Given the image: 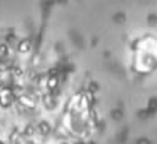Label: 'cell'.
<instances>
[{
  "label": "cell",
  "mask_w": 157,
  "mask_h": 144,
  "mask_svg": "<svg viewBox=\"0 0 157 144\" xmlns=\"http://www.w3.org/2000/svg\"><path fill=\"white\" fill-rule=\"evenodd\" d=\"M44 102H45V106H47L49 109H52L54 106H55V102H54V99L50 94H47V96H44Z\"/></svg>",
  "instance_id": "obj_6"
},
{
  "label": "cell",
  "mask_w": 157,
  "mask_h": 144,
  "mask_svg": "<svg viewBox=\"0 0 157 144\" xmlns=\"http://www.w3.org/2000/svg\"><path fill=\"white\" fill-rule=\"evenodd\" d=\"M57 86H59V79H57V77H50V79L47 81V87L50 89V91L57 89Z\"/></svg>",
  "instance_id": "obj_5"
},
{
  "label": "cell",
  "mask_w": 157,
  "mask_h": 144,
  "mask_svg": "<svg viewBox=\"0 0 157 144\" xmlns=\"http://www.w3.org/2000/svg\"><path fill=\"white\" fill-rule=\"evenodd\" d=\"M24 134H25L27 138H32V136L35 134V127H34L32 124H29V126H25V129H24Z\"/></svg>",
  "instance_id": "obj_7"
},
{
  "label": "cell",
  "mask_w": 157,
  "mask_h": 144,
  "mask_svg": "<svg viewBox=\"0 0 157 144\" xmlns=\"http://www.w3.org/2000/svg\"><path fill=\"white\" fill-rule=\"evenodd\" d=\"M37 129H39V132L42 134V136H47V134L52 131V127H50V124H49L47 121H40L39 126H37Z\"/></svg>",
  "instance_id": "obj_3"
},
{
  "label": "cell",
  "mask_w": 157,
  "mask_h": 144,
  "mask_svg": "<svg viewBox=\"0 0 157 144\" xmlns=\"http://www.w3.org/2000/svg\"><path fill=\"white\" fill-rule=\"evenodd\" d=\"M9 55V45L7 44H0V59H5Z\"/></svg>",
  "instance_id": "obj_8"
},
{
  "label": "cell",
  "mask_w": 157,
  "mask_h": 144,
  "mask_svg": "<svg viewBox=\"0 0 157 144\" xmlns=\"http://www.w3.org/2000/svg\"><path fill=\"white\" fill-rule=\"evenodd\" d=\"M12 101H14V94H12V91H9V89H0V104L2 106H10Z\"/></svg>",
  "instance_id": "obj_1"
},
{
  "label": "cell",
  "mask_w": 157,
  "mask_h": 144,
  "mask_svg": "<svg viewBox=\"0 0 157 144\" xmlns=\"http://www.w3.org/2000/svg\"><path fill=\"white\" fill-rule=\"evenodd\" d=\"M20 104H22V106H25V107H29V109H32V107H35L37 101H35V97H34V96L24 94V96H20Z\"/></svg>",
  "instance_id": "obj_2"
},
{
  "label": "cell",
  "mask_w": 157,
  "mask_h": 144,
  "mask_svg": "<svg viewBox=\"0 0 157 144\" xmlns=\"http://www.w3.org/2000/svg\"><path fill=\"white\" fill-rule=\"evenodd\" d=\"M14 76H15V77H22V74H24V69H22V67H15V69H14Z\"/></svg>",
  "instance_id": "obj_10"
},
{
  "label": "cell",
  "mask_w": 157,
  "mask_h": 144,
  "mask_svg": "<svg viewBox=\"0 0 157 144\" xmlns=\"http://www.w3.org/2000/svg\"><path fill=\"white\" fill-rule=\"evenodd\" d=\"M0 87H2V79H0Z\"/></svg>",
  "instance_id": "obj_11"
},
{
  "label": "cell",
  "mask_w": 157,
  "mask_h": 144,
  "mask_svg": "<svg viewBox=\"0 0 157 144\" xmlns=\"http://www.w3.org/2000/svg\"><path fill=\"white\" fill-rule=\"evenodd\" d=\"M20 143V132H12L10 134V144Z\"/></svg>",
  "instance_id": "obj_9"
},
{
  "label": "cell",
  "mask_w": 157,
  "mask_h": 144,
  "mask_svg": "<svg viewBox=\"0 0 157 144\" xmlns=\"http://www.w3.org/2000/svg\"><path fill=\"white\" fill-rule=\"evenodd\" d=\"M32 49V42L29 40V39H24V40H20V44H19V52H22V54H27V52H30Z\"/></svg>",
  "instance_id": "obj_4"
},
{
  "label": "cell",
  "mask_w": 157,
  "mask_h": 144,
  "mask_svg": "<svg viewBox=\"0 0 157 144\" xmlns=\"http://www.w3.org/2000/svg\"><path fill=\"white\" fill-rule=\"evenodd\" d=\"M0 144H2V143H0Z\"/></svg>",
  "instance_id": "obj_12"
}]
</instances>
